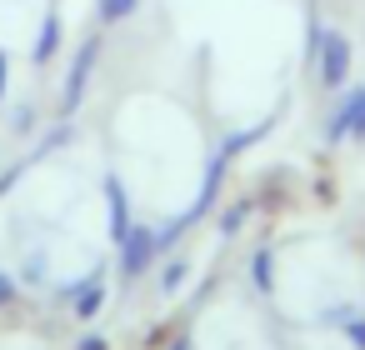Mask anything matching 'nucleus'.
I'll list each match as a JSON object with an SVG mask.
<instances>
[{
    "instance_id": "f257e3e1",
    "label": "nucleus",
    "mask_w": 365,
    "mask_h": 350,
    "mask_svg": "<svg viewBox=\"0 0 365 350\" xmlns=\"http://www.w3.org/2000/svg\"><path fill=\"white\" fill-rule=\"evenodd\" d=\"M325 140H330V145H340V140H365V86L345 91V101L330 110Z\"/></svg>"
},
{
    "instance_id": "f03ea898",
    "label": "nucleus",
    "mask_w": 365,
    "mask_h": 350,
    "mask_svg": "<svg viewBox=\"0 0 365 350\" xmlns=\"http://www.w3.org/2000/svg\"><path fill=\"white\" fill-rule=\"evenodd\" d=\"M315 76H320V91H340L350 81V41L340 31H320V66H315Z\"/></svg>"
},
{
    "instance_id": "7ed1b4c3",
    "label": "nucleus",
    "mask_w": 365,
    "mask_h": 350,
    "mask_svg": "<svg viewBox=\"0 0 365 350\" xmlns=\"http://www.w3.org/2000/svg\"><path fill=\"white\" fill-rule=\"evenodd\" d=\"M96 61H101V41H81V51H76V61H71V71H66V91H61V110H66V115L86 101V86H91Z\"/></svg>"
},
{
    "instance_id": "20e7f679",
    "label": "nucleus",
    "mask_w": 365,
    "mask_h": 350,
    "mask_svg": "<svg viewBox=\"0 0 365 350\" xmlns=\"http://www.w3.org/2000/svg\"><path fill=\"white\" fill-rule=\"evenodd\" d=\"M155 255H160L155 230H135V225H130V235L120 240V275H140Z\"/></svg>"
},
{
    "instance_id": "39448f33",
    "label": "nucleus",
    "mask_w": 365,
    "mask_h": 350,
    "mask_svg": "<svg viewBox=\"0 0 365 350\" xmlns=\"http://www.w3.org/2000/svg\"><path fill=\"white\" fill-rule=\"evenodd\" d=\"M56 56H61V16L51 11V16H46V26H41V36H36V51H31V61H36V66H51Z\"/></svg>"
},
{
    "instance_id": "423d86ee",
    "label": "nucleus",
    "mask_w": 365,
    "mask_h": 350,
    "mask_svg": "<svg viewBox=\"0 0 365 350\" xmlns=\"http://www.w3.org/2000/svg\"><path fill=\"white\" fill-rule=\"evenodd\" d=\"M220 185H225V155H215V160H210V170H205V185H200V195H195V205H190V215H205V210L215 205V195H220Z\"/></svg>"
},
{
    "instance_id": "0eeeda50",
    "label": "nucleus",
    "mask_w": 365,
    "mask_h": 350,
    "mask_svg": "<svg viewBox=\"0 0 365 350\" xmlns=\"http://www.w3.org/2000/svg\"><path fill=\"white\" fill-rule=\"evenodd\" d=\"M106 195H110V235L125 240L130 235V200H125L120 180H106Z\"/></svg>"
},
{
    "instance_id": "6e6552de",
    "label": "nucleus",
    "mask_w": 365,
    "mask_h": 350,
    "mask_svg": "<svg viewBox=\"0 0 365 350\" xmlns=\"http://www.w3.org/2000/svg\"><path fill=\"white\" fill-rule=\"evenodd\" d=\"M101 26H120V21H130L135 11H140V0H101Z\"/></svg>"
},
{
    "instance_id": "1a4fd4ad",
    "label": "nucleus",
    "mask_w": 365,
    "mask_h": 350,
    "mask_svg": "<svg viewBox=\"0 0 365 350\" xmlns=\"http://www.w3.org/2000/svg\"><path fill=\"white\" fill-rule=\"evenodd\" d=\"M101 295H106V290H101V280H91V285H86V295H76V315H81V320H91V315L101 310Z\"/></svg>"
},
{
    "instance_id": "9d476101",
    "label": "nucleus",
    "mask_w": 365,
    "mask_h": 350,
    "mask_svg": "<svg viewBox=\"0 0 365 350\" xmlns=\"http://www.w3.org/2000/svg\"><path fill=\"white\" fill-rule=\"evenodd\" d=\"M245 220H250V200H240V205H230V215L220 220V230H225V235H235V230H240Z\"/></svg>"
},
{
    "instance_id": "9b49d317",
    "label": "nucleus",
    "mask_w": 365,
    "mask_h": 350,
    "mask_svg": "<svg viewBox=\"0 0 365 350\" xmlns=\"http://www.w3.org/2000/svg\"><path fill=\"white\" fill-rule=\"evenodd\" d=\"M255 285H260V290H270V250H260V255H255Z\"/></svg>"
},
{
    "instance_id": "f8f14e48",
    "label": "nucleus",
    "mask_w": 365,
    "mask_h": 350,
    "mask_svg": "<svg viewBox=\"0 0 365 350\" xmlns=\"http://www.w3.org/2000/svg\"><path fill=\"white\" fill-rule=\"evenodd\" d=\"M71 135H76V130H71V125H56V130H51V140H46V145H41V150H61V145H66V140H71Z\"/></svg>"
},
{
    "instance_id": "ddd939ff",
    "label": "nucleus",
    "mask_w": 365,
    "mask_h": 350,
    "mask_svg": "<svg viewBox=\"0 0 365 350\" xmlns=\"http://www.w3.org/2000/svg\"><path fill=\"white\" fill-rule=\"evenodd\" d=\"M180 275H185V265H180V260H175V265H170V270H165V275H160V285H165V290H175V285H180Z\"/></svg>"
},
{
    "instance_id": "4468645a",
    "label": "nucleus",
    "mask_w": 365,
    "mask_h": 350,
    "mask_svg": "<svg viewBox=\"0 0 365 350\" xmlns=\"http://www.w3.org/2000/svg\"><path fill=\"white\" fill-rule=\"evenodd\" d=\"M16 300V280L11 275H0V305H11Z\"/></svg>"
},
{
    "instance_id": "2eb2a0df",
    "label": "nucleus",
    "mask_w": 365,
    "mask_h": 350,
    "mask_svg": "<svg viewBox=\"0 0 365 350\" xmlns=\"http://www.w3.org/2000/svg\"><path fill=\"white\" fill-rule=\"evenodd\" d=\"M6 86H11V61H6V51H0V101H6Z\"/></svg>"
},
{
    "instance_id": "dca6fc26",
    "label": "nucleus",
    "mask_w": 365,
    "mask_h": 350,
    "mask_svg": "<svg viewBox=\"0 0 365 350\" xmlns=\"http://www.w3.org/2000/svg\"><path fill=\"white\" fill-rule=\"evenodd\" d=\"M345 335H350V340L365 350V320H350V330H345Z\"/></svg>"
},
{
    "instance_id": "f3484780",
    "label": "nucleus",
    "mask_w": 365,
    "mask_h": 350,
    "mask_svg": "<svg viewBox=\"0 0 365 350\" xmlns=\"http://www.w3.org/2000/svg\"><path fill=\"white\" fill-rule=\"evenodd\" d=\"M16 180H21V165H16V170H6V175H0V190H11Z\"/></svg>"
},
{
    "instance_id": "a211bd4d",
    "label": "nucleus",
    "mask_w": 365,
    "mask_h": 350,
    "mask_svg": "<svg viewBox=\"0 0 365 350\" xmlns=\"http://www.w3.org/2000/svg\"><path fill=\"white\" fill-rule=\"evenodd\" d=\"M81 350H106V340H96V335H91V340H86Z\"/></svg>"
}]
</instances>
